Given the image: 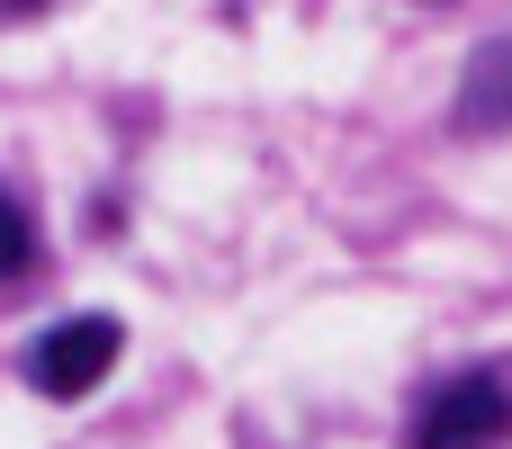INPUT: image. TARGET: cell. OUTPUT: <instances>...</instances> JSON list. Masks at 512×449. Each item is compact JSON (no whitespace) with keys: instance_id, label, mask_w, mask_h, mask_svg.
Listing matches in <instances>:
<instances>
[{"instance_id":"obj_4","label":"cell","mask_w":512,"mask_h":449,"mask_svg":"<svg viewBox=\"0 0 512 449\" xmlns=\"http://www.w3.org/2000/svg\"><path fill=\"white\" fill-rule=\"evenodd\" d=\"M36 270V216H27V198L0 180V279H27Z\"/></svg>"},{"instance_id":"obj_3","label":"cell","mask_w":512,"mask_h":449,"mask_svg":"<svg viewBox=\"0 0 512 449\" xmlns=\"http://www.w3.org/2000/svg\"><path fill=\"white\" fill-rule=\"evenodd\" d=\"M504 72H512V45L486 36V45H477V72H468V99H459V126H468V135H495V126H504Z\"/></svg>"},{"instance_id":"obj_2","label":"cell","mask_w":512,"mask_h":449,"mask_svg":"<svg viewBox=\"0 0 512 449\" xmlns=\"http://www.w3.org/2000/svg\"><path fill=\"white\" fill-rule=\"evenodd\" d=\"M504 441H512L504 369H459V378H441V387L414 405V432H405V449H504Z\"/></svg>"},{"instance_id":"obj_5","label":"cell","mask_w":512,"mask_h":449,"mask_svg":"<svg viewBox=\"0 0 512 449\" xmlns=\"http://www.w3.org/2000/svg\"><path fill=\"white\" fill-rule=\"evenodd\" d=\"M54 0H0V18H45Z\"/></svg>"},{"instance_id":"obj_1","label":"cell","mask_w":512,"mask_h":449,"mask_svg":"<svg viewBox=\"0 0 512 449\" xmlns=\"http://www.w3.org/2000/svg\"><path fill=\"white\" fill-rule=\"evenodd\" d=\"M117 360H126V324H117V315H63V324H45V333L18 351V378H27L45 405H81V396L108 387Z\"/></svg>"}]
</instances>
